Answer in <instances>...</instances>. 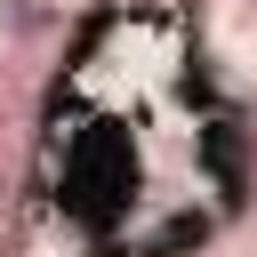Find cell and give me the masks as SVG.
Here are the masks:
<instances>
[{"label": "cell", "mask_w": 257, "mask_h": 257, "mask_svg": "<svg viewBox=\"0 0 257 257\" xmlns=\"http://www.w3.org/2000/svg\"><path fill=\"white\" fill-rule=\"evenodd\" d=\"M0 8H8V24H16V32H40V24H48V8H40V0H0Z\"/></svg>", "instance_id": "1"}, {"label": "cell", "mask_w": 257, "mask_h": 257, "mask_svg": "<svg viewBox=\"0 0 257 257\" xmlns=\"http://www.w3.org/2000/svg\"><path fill=\"white\" fill-rule=\"evenodd\" d=\"M0 201H8V161H0Z\"/></svg>", "instance_id": "2"}]
</instances>
